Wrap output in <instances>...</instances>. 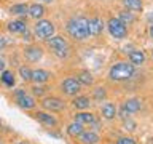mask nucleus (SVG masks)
<instances>
[{
    "instance_id": "1",
    "label": "nucleus",
    "mask_w": 153,
    "mask_h": 144,
    "mask_svg": "<svg viewBox=\"0 0 153 144\" xmlns=\"http://www.w3.org/2000/svg\"><path fill=\"white\" fill-rule=\"evenodd\" d=\"M67 32L75 40H85V38L89 37V21L83 16L72 18L67 22Z\"/></svg>"
},
{
    "instance_id": "2",
    "label": "nucleus",
    "mask_w": 153,
    "mask_h": 144,
    "mask_svg": "<svg viewBox=\"0 0 153 144\" xmlns=\"http://www.w3.org/2000/svg\"><path fill=\"white\" fill-rule=\"evenodd\" d=\"M134 64L128 61H121V62H117L110 67L108 70V79L113 80V82H124V80H129L131 77L134 75Z\"/></svg>"
},
{
    "instance_id": "3",
    "label": "nucleus",
    "mask_w": 153,
    "mask_h": 144,
    "mask_svg": "<svg viewBox=\"0 0 153 144\" xmlns=\"http://www.w3.org/2000/svg\"><path fill=\"white\" fill-rule=\"evenodd\" d=\"M48 46L51 48V51L54 53L57 58H67L70 55V48H69V43L64 37H59V35H53L51 38H48Z\"/></svg>"
},
{
    "instance_id": "4",
    "label": "nucleus",
    "mask_w": 153,
    "mask_h": 144,
    "mask_svg": "<svg viewBox=\"0 0 153 144\" xmlns=\"http://www.w3.org/2000/svg\"><path fill=\"white\" fill-rule=\"evenodd\" d=\"M54 31H56L54 24L51 21H48V19H40V21H37V24L33 26V34H35V37L42 38V40H48L50 37H53Z\"/></svg>"
},
{
    "instance_id": "5",
    "label": "nucleus",
    "mask_w": 153,
    "mask_h": 144,
    "mask_svg": "<svg viewBox=\"0 0 153 144\" xmlns=\"http://www.w3.org/2000/svg\"><path fill=\"white\" fill-rule=\"evenodd\" d=\"M107 27H108L110 35L115 37V38H124V37L128 35V27H126V24L121 22L118 18H110L108 22H107Z\"/></svg>"
},
{
    "instance_id": "6",
    "label": "nucleus",
    "mask_w": 153,
    "mask_h": 144,
    "mask_svg": "<svg viewBox=\"0 0 153 144\" xmlns=\"http://www.w3.org/2000/svg\"><path fill=\"white\" fill-rule=\"evenodd\" d=\"M14 98H16V104L19 106L21 109H26V110H30L37 106L35 99L32 98V96H29L26 91H24L22 88H19L14 91Z\"/></svg>"
},
{
    "instance_id": "7",
    "label": "nucleus",
    "mask_w": 153,
    "mask_h": 144,
    "mask_svg": "<svg viewBox=\"0 0 153 144\" xmlns=\"http://www.w3.org/2000/svg\"><path fill=\"white\" fill-rule=\"evenodd\" d=\"M61 88H62V93L67 94V96H75L80 93L81 90V83L78 82L76 77H67V79L61 83Z\"/></svg>"
},
{
    "instance_id": "8",
    "label": "nucleus",
    "mask_w": 153,
    "mask_h": 144,
    "mask_svg": "<svg viewBox=\"0 0 153 144\" xmlns=\"http://www.w3.org/2000/svg\"><path fill=\"white\" fill-rule=\"evenodd\" d=\"M40 104H42L46 110H51V112H59V110H62V109L65 107L64 99L57 98V96H46V98L42 99Z\"/></svg>"
},
{
    "instance_id": "9",
    "label": "nucleus",
    "mask_w": 153,
    "mask_h": 144,
    "mask_svg": "<svg viewBox=\"0 0 153 144\" xmlns=\"http://www.w3.org/2000/svg\"><path fill=\"white\" fill-rule=\"evenodd\" d=\"M24 56H26V59H27V61H30V62H37V61H40V59H42V56H43V50H42L40 46L30 45V46H27L26 50H24Z\"/></svg>"
},
{
    "instance_id": "10",
    "label": "nucleus",
    "mask_w": 153,
    "mask_h": 144,
    "mask_svg": "<svg viewBox=\"0 0 153 144\" xmlns=\"http://www.w3.org/2000/svg\"><path fill=\"white\" fill-rule=\"evenodd\" d=\"M33 117H35L42 125H45V127H56V125H57L56 117H53V115L48 114V112H35V114H33Z\"/></svg>"
},
{
    "instance_id": "11",
    "label": "nucleus",
    "mask_w": 153,
    "mask_h": 144,
    "mask_svg": "<svg viewBox=\"0 0 153 144\" xmlns=\"http://www.w3.org/2000/svg\"><path fill=\"white\" fill-rule=\"evenodd\" d=\"M80 139V142L81 144H97L100 141V138H99V134L93 131V130H88V131H83L78 136Z\"/></svg>"
},
{
    "instance_id": "12",
    "label": "nucleus",
    "mask_w": 153,
    "mask_h": 144,
    "mask_svg": "<svg viewBox=\"0 0 153 144\" xmlns=\"http://www.w3.org/2000/svg\"><path fill=\"white\" fill-rule=\"evenodd\" d=\"M100 114L105 120H112L118 115V109L113 103H105L102 107H100Z\"/></svg>"
},
{
    "instance_id": "13",
    "label": "nucleus",
    "mask_w": 153,
    "mask_h": 144,
    "mask_svg": "<svg viewBox=\"0 0 153 144\" xmlns=\"http://www.w3.org/2000/svg\"><path fill=\"white\" fill-rule=\"evenodd\" d=\"M51 77L53 75L45 69H33L32 70V82H35V83H46Z\"/></svg>"
},
{
    "instance_id": "14",
    "label": "nucleus",
    "mask_w": 153,
    "mask_h": 144,
    "mask_svg": "<svg viewBox=\"0 0 153 144\" xmlns=\"http://www.w3.org/2000/svg\"><path fill=\"white\" fill-rule=\"evenodd\" d=\"M89 21V35H99L104 31V22L99 18H91Z\"/></svg>"
},
{
    "instance_id": "15",
    "label": "nucleus",
    "mask_w": 153,
    "mask_h": 144,
    "mask_svg": "<svg viewBox=\"0 0 153 144\" xmlns=\"http://www.w3.org/2000/svg\"><path fill=\"white\" fill-rule=\"evenodd\" d=\"M8 31L13 32V34H22V32L27 31V24H26V21H22V19H16V21L8 22Z\"/></svg>"
},
{
    "instance_id": "16",
    "label": "nucleus",
    "mask_w": 153,
    "mask_h": 144,
    "mask_svg": "<svg viewBox=\"0 0 153 144\" xmlns=\"http://www.w3.org/2000/svg\"><path fill=\"white\" fill-rule=\"evenodd\" d=\"M75 122H78L81 125H93L96 122V117L91 112H78L75 115Z\"/></svg>"
},
{
    "instance_id": "17",
    "label": "nucleus",
    "mask_w": 153,
    "mask_h": 144,
    "mask_svg": "<svg viewBox=\"0 0 153 144\" xmlns=\"http://www.w3.org/2000/svg\"><path fill=\"white\" fill-rule=\"evenodd\" d=\"M72 104H74L75 109L86 110V109H89V106H91V99L88 96H76V98H74V101H72Z\"/></svg>"
},
{
    "instance_id": "18",
    "label": "nucleus",
    "mask_w": 153,
    "mask_h": 144,
    "mask_svg": "<svg viewBox=\"0 0 153 144\" xmlns=\"http://www.w3.org/2000/svg\"><path fill=\"white\" fill-rule=\"evenodd\" d=\"M129 62L134 66H140L145 62V53H143L142 50H134L129 53Z\"/></svg>"
},
{
    "instance_id": "19",
    "label": "nucleus",
    "mask_w": 153,
    "mask_h": 144,
    "mask_svg": "<svg viewBox=\"0 0 153 144\" xmlns=\"http://www.w3.org/2000/svg\"><path fill=\"white\" fill-rule=\"evenodd\" d=\"M29 16L33 18V19H40L43 14H45V7H43L42 3H33L29 7Z\"/></svg>"
},
{
    "instance_id": "20",
    "label": "nucleus",
    "mask_w": 153,
    "mask_h": 144,
    "mask_svg": "<svg viewBox=\"0 0 153 144\" xmlns=\"http://www.w3.org/2000/svg\"><path fill=\"white\" fill-rule=\"evenodd\" d=\"M85 130H83V125L78 123V122H72L69 127H67V134L72 138H78L81 133H83Z\"/></svg>"
},
{
    "instance_id": "21",
    "label": "nucleus",
    "mask_w": 153,
    "mask_h": 144,
    "mask_svg": "<svg viewBox=\"0 0 153 144\" xmlns=\"http://www.w3.org/2000/svg\"><path fill=\"white\" fill-rule=\"evenodd\" d=\"M124 107H126L131 114L134 112H139V110L142 109V103H140V99H136V98H131V99H128V101H124Z\"/></svg>"
},
{
    "instance_id": "22",
    "label": "nucleus",
    "mask_w": 153,
    "mask_h": 144,
    "mask_svg": "<svg viewBox=\"0 0 153 144\" xmlns=\"http://www.w3.org/2000/svg\"><path fill=\"white\" fill-rule=\"evenodd\" d=\"M123 5L129 11H140L142 10V0H123Z\"/></svg>"
},
{
    "instance_id": "23",
    "label": "nucleus",
    "mask_w": 153,
    "mask_h": 144,
    "mask_svg": "<svg viewBox=\"0 0 153 144\" xmlns=\"http://www.w3.org/2000/svg\"><path fill=\"white\" fill-rule=\"evenodd\" d=\"M78 82L81 85H86V86H89V85H93L94 83V79H93V75H91V72H88V70H83V72H80L78 74Z\"/></svg>"
},
{
    "instance_id": "24",
    "label": "nucleus",
    "mask_w": 153,
    "mask_h": 144,
    "mask_svg": "<svg viewBox=\"0 0 153 144\" xmlns=\"http://www.w3.org/2000/svg\"><path fill=\"white\" fill-rule=\"evenodd\" d=\"M29 11V7L26 3H18V5H13V7H10V13L11 14H18V16H21V14H26Z\"/></svg>"
},
{
    "instance_id": "25",
    "label": "nucleus",
    "mask_w": 153,
    "mask_h": 144,
    "mask_svg": "<svg viewBox=\"0 0 153 144\" xmlns=\"http://www.w3.org/2000/svg\"><path fill=\"white\" fill-rule=\"evenodd\" d=\"M118 19H120L121 22H124L126 26H131V24L134 22V19H136V18H134V14H132V13H129L128 10H124V11H121V13H120Z\"/></svg>"
},
{
    "instance_id": "26",
    "label": "nucleus",
    "mask_w": 153,
    "mask_h": 144,
    "mask_svg": "<svg viewBox=\"0 0 153 144\" xmlns=\"http://www.w3.org/2000/svg\"><path fill=\"white\" fill-rule=\"evenodd\" d=\"M93 98L97 101V103H100V101H105V98H107V91H105L104 86H97V88H94Z\"/></svg>"
},
{
    "instance_id": "27",
    "label": "nucleus",
    "mask_w": 153,
    "mask_h": 144,
    "mask_svg": "<svg viewBox=\"0 0 153 144\" xmlns=\"http://www.w3.org/2000/svg\"><path fill=\"white\" fill-rule=\"evenodd\" d=\"M0 79H2V82L7 86H13L14 85V75H13V72H10V70H3Z\"/></svg>"
},
{
    "instance_id": "28",
    "label": "nucleus",
    "mask_w": 153,
    "mask_h": 144,
    "mask_svg": "<svg viewBox=\"0 0 153 144\" xmlns=\"http://www.w3.org/2000/svg\"><path fill=\"white\" fill-rule=\"evenodd\" d=\"M19 75L24 82H30L32 80V69L27 66H21L19 67Z\"/></svg>"
},
{
    "instance_id": "29",
    "label": "nucleus",
    "mask_w": 153,
    "mask_h": 144,
    "mask_svg": "<svg viewBox=\"0 0 153 144\" xmlns=\"http://www.w3.org/2000/svg\"><path fill=\"white\" fill-rule=\"evenodd\" d=\"M30 90H32V93L35 96H43L48 91V88H46V86H43V83H35Z\"/></svg>"
},
{
    "instance_id": "30",
    "label": "nucleus",
    "mask_w": 153,
    "mask_h": 144,
    "mask_svg": "<svg viewBox=\"0 0 153 144\" xmlns=\"http://www.w3.org/2000/svg\"><path fill=\"white\" fill-rule=\"evenodd\" d=\"M117 144H136V139H132L129 136H121L117 139Z\"/></svg>"
},
{
    "instance_id": "31",
    "label": "nucleus",
    "mask_w": 153,
    "mask_h": 144,
    "mask_svg": "<svg viewBox=\"0 0 153 144\" xmlns=\"http://www.w3.org/2000/svg\"><path fill=\"white\" fill-rule=\"evenodd\" d=\"M124 130L134 131V130H136V122H132V120H129V118H124Z\"/></svg>"
},
{
    "instance_id": "32",
    "label": "nucleus",
    "mask_w": 153,
    "mask_h": 144,
    "mask_svg": "<svg viewBox=\"0 0 153 144\" xmlns=\"http://www.w3.org/2000/svg\"><path fill=\"white\" fill-rule=\"evenodd\" d=\"M118 114H120V117L124 120V118H129V114H131V112H129V110L124 107V106H121V107H120V112H118Z\"/></svg>"
},
{
    "instance_id": "33",
    "label": "nucleus",
    "mask_w": 153,
    "mask_h": 144,
    "mask_svg": "<svg viewBox=\"0 0 153 144\" xmlns=\"http://www.w3.org/2000/svg\"><path fill=\"white\" fill-rule=\"evenodd\" d=\"M22 37H24V40H27V42H30L32 40V37H30V32H29V29L26 32H22Z\"/></svg>"
},
{
    "instance_id": "34",
    "label": "nucleus",
    "mask_w": 153,
    "mask_h": 144,
    "mask_svg": "<svg viewBox=\"0 0 153 144\" xmlns=\"http://www.w3.org/2000/svg\"><path fill=\"white\" fill-rule=\"evenodd\" d=\"M5 46H7V40H5V37L0 35V50H3Z\"/></svg>"
},
{
    "instance_id": "35",
    "label": "nucleus",
    "mask_w": 153,
    "mask_h": 144,
    "mask_svg": "<svg viewBox=\"0 0 153 144\" xmlns=\"http://www.w3.org/2000/svg\"><path fill=\"white\" fill-rule=\"evenodd\" d=\"M5 66H7V64H5L3 58H0V72H3V70H5Z\"/></svg>"
},
{
    "instance_id": "36",
    "label": "nucleus",
    "mask_w": 153,
    "mask_h": 144,
    "mask_svg": "<svg viewBox=\"0 0 153 144\" xmlns=\"http://www.w3.org/2000/svg\"><path fill=\"white\" fill-rule=\"evenodd\" d=\"M150 37H152V40H153V22L150 24Z\"/></svg>"
},
{
    "instance_id": "37",
    "label": "nucleus",
    "mask_w": 153,
    "mask_h": 144,
    "mask_svg": "<svg viewBox=\"0 0 153 144\" xmlns=\"http://www.w3.org/2000/svg\"><path fill=\"white\" fill-rule=\"evenodd\" d=\"M40 2H42V3H51L53 0H40Z\"/></svg>"
},
{
    "instance_id": "38",
    "label": "nucleus",
    "mask_w": 153,
    "mask_h": 144,
    "mask_svg": "<svg viewBox=\"0 0 153 144\" xmlns=\"http://www.w3.org/2000/svg\"><path fill=\"white\" fill-rule=\"evenodd\" d=\"M16 144H27L26 141H19V142H16Z\"/></svg>"
},
{
    "instance_id": "39",
    "label": "nucleus",
    "mask_w": 153,
    "mask_h": 144,
    "mask_svg": "<svg viewBox=\"0 0 153 144\" xmlns=\"http://www.w3.org/2000/svg\"><path fill=\"white\" fill-rule=\"evenodd\" d=\"M0 144H2V142H0Z\"/></svg>"
}]
</instances>
